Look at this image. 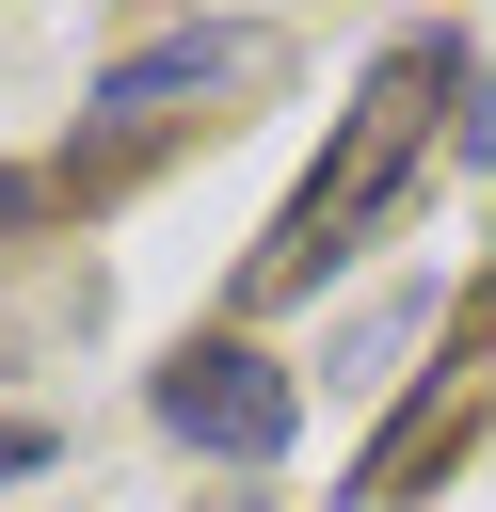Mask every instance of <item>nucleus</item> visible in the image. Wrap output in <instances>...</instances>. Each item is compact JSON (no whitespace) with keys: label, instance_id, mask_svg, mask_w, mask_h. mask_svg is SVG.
I'll return each instance as SVG.
<instances>
[{"label":"nucleus","instance_id":"f257e3e1","mask_svg":"<svg viewBox=\"0 0 496 512\" xmlns=\"http://www.w3.org/2000/svg\"><path fill=\"white\" fill-rule=\"evenodd\" d=\"M464 96V48L448 32H400L384 48V80L336 112V144L304 160V192L272 208V240H256V272H240V304H304V288H336L352 272V240L416 192V160H432V112Z\"/></svg>","mask_w":496,"mask_h":512},{"label":"nucleus","instance_id":"f03ea898","mask_svg":"<svg viewBox=\"0 0 496 512\" xmlns=\"http://www.w3.org/2000/svg\"><path fill=\"white\" fill-rule=\"evenodd\" d=\"M496 416V288L480 304H448V352H432V384L368 432V464H352V512H416L448 464H464V432Z\"/></svg>","mask_w":496,"mask_h":512},{"label":"nucleus","instance_id":"7ed1b4c3","mask_svg":"<svg viewBox=\"0 0 496 512\" xmlns=\"http://www.w3.org/2000/svg\"><path fill=\"white\" fill-rule=\"evenodd\" d=\"M288 416H304V400H288V368H272L256 336H176V352H160V432H176V448H208V464H272Z\"/></svg>","mask_w":496,"mask_h":512},{"label":"nucleus","instance_id":"20e7f679","mask_svg":"<svg viewBox=\"0 0 496 512\" xmlns=\"http://www.w3.org/2000/svg\"><path fill=\"white\" fill-rule=\"evenodd\" d=\"M240 80H256V32H224V16L160 32L144 64H112V80H96V160H112L128 128H176V96H240Z\"/></svg>","mask_w":496,"mask_h":512},{"label":"nucleus","instance_id":"39448f33","mask_svg":"<svg viewBox=\"0 0 496 512\" xmlns=\"http://www.w3.org/2000/svg\"><path fill=\"white\" fill-rule=\"evenodd\" d=\"M416 336H432V304H416V288H400V304H368V320L336 336V400H400V352H416Z\"/></svg>","mask_w":496,"mask_h":512},{"label":"nucleus","instance_id":"423d86ee","mask_svg":"<svg viewBox=\"0 0 496 512\" xmlns=\"http://www.w3.org/2000/svg\"><path fill=\"white\" fill-rule=\"evenodd\" d=\"M464 144H480V160H496V96H480V112H464Z\"/></svg>","mask_w":496,"mask_h":512},{"label":"nucleus","instance_id":"0eeeda50","mask_svg":"<svg viewBox=\"0 0 496 512\" xmlns=\"http://www.w3.org/2000/svg\"><path fill=\"white\" fill-rule=\"evenodd\" d=\"M224 512H272V496H224Z\"/></svg>","mask_w":496,"mask_h":512}]
</instances>
